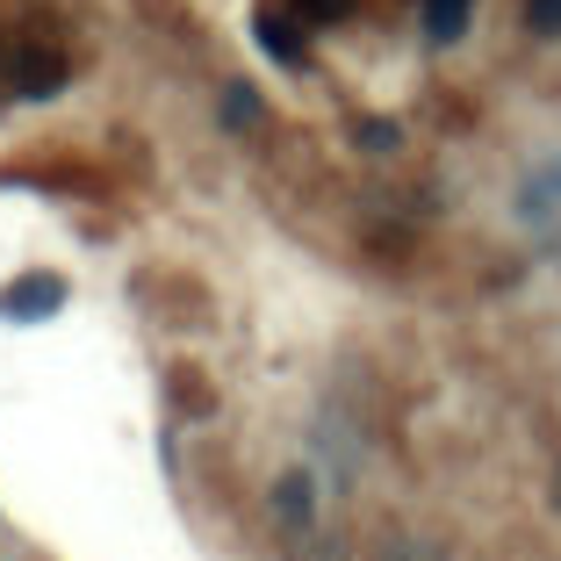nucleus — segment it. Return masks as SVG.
I'll use <instances>...</instances> for the list:
<instances>
[{
  "label": "nucleus",
  "instance_id": "1",
  "mask_svg": "<svg viewBox=\"0 0 561 561\" xmlns=\"http://www.w3.org/2000/svg\"><path fill=\"white\" fill-rule=\"evenodd\" d=\"M8 87H15L22 101H50L58 87H66V58H58V50H30V44H22L15 58H8Z\"/></svg>",
  "mask_w": 561,
  "mask_h": 561
},
{
  "label": "nucleus",
  "instance_id": "2",
  "mask_svg": "<svg viewBox=\"0 0 561 561\" xmlns=\"http://www.w3.org/2000/svg\"><path fill=\"white\" fill-rule=\"evenodd\" d=\"M58 302H66V280H50V274L15 280V288H0V317H15V324H30V317H50Z\"/></svg>",
  "mask_w": 561,
  "mask_h": 561
},
{
  "label": "nucleus",
  "instance_id": "3",
  "mask_svg": "<svg viewBox=\"0 0 561 561\" xmlns=\"http://www.w3.org/2000/svg\"><path fill=\"white\" fill-rule=\"evenodd\" d=\"M468 8H476V0H425V36L432 44H454V36L468 30Z\"/></svg>",
  "mask_w": 561,
  "mask_h": 561
},
{
  "label": "nucleus",
  "instance_id": "4",
  "mask_svg": "<svg viewBox=\"0 0 561 561\" xmlns=\"http://www.w3.org/2000/svg\"><path fill=\"white\" fill-rule=\"evenodd\" d=\"M280 526H288V533H302V526H310V518H317V504H310V476H280Z\"/></svg>",
  "mask_w": 561,
  "mask_h": 561
},
{
  "label": "nucleus",
  "instance_id": "5",
  "mask_svg": "<svg viewBox=\"0 0 561 561\" xmlns=\"http://www.w3.org/2000/svg\"><path fill=\"white\" fill-rule=\"evenodd\" d=\"M260 44H266V58H280V66H302V44H296V22L288 15H260Z\"/></svg>",
  "mask_w": 561,
  "mask_h": 561
},
{
  "label": "nucleus",
  "instance_id": "6",
  "mask_svg": "<svg viewBox=\"0 0 561 561\" xmlns=\"http://www.w3.org/2000/svg\"><path fill=\"white\" fill-rule=\"evenodd\" d=\"M526 30L533 36H561V0H526Z\"/></svg>",
  "mask_w": 561,
  "mask_h": 561
},
{
  "label": "nucleus",
  "instance_id": "7",
  "mask_svg": "<svg viewBox=\"0 0 561 561\" xmlns=\"http://www.w3.org/2000/svg\"><path fill=\"white\" fill-rule=\"evenodd\" d=\"M296 15H302V22H346L353 0H296Z\"/></svg>",
  "mask_w": 561,
  "mask_h": 561
},
{
  "label": "nucleus",
  "instance_id": "8",
  "mask_svg": "<svg viewBox=\"0 0 561 561\" xmlns=\"http://www.w3.org/2000/svg\"><path fill=\"white\" fill-rule=\"evenodd\" d=\"M224 123H260V101H252V87H231V101H224Z\"/></svg>",
  "mask_w": 561,
  "mask_h": 561
},
{
  "label": "nucleus",
  "instance_id": "9",
  "mask_svg": "<svg viewBox=\"0 0 561 561\" xmlns=\"http://www.w3.org/2000/svg\"><path fill=\"white\" fill-rule=\"evenodd\" d=\"M375 561H425V554H417V547H381Z\"/></svg>",
  "mask_w": 561,
  "mask_h": 561
}]
</instances>
